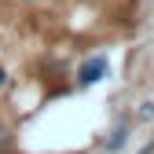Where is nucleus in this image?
Segmentation results:
<instances>
[{"label": "nucleus", "instance_id": "f257e3e1", "mask_svg": "<svg viewBox=\"0 0 154 154\" xmlns=\"http://www.w3.org/2000/svg\"><path fill=\"white\" fill-rule=\"evenodd\" d=\"M103 73H106V59H103V55H95V59H88L85 70H81V85H95Z\"/></svg>", "mask_w": 154, "mask_h": 154}, {"label": "nucleus", "instance_id": "f03ea898", "mask_svg": "<svg viewBox=\"0 0 154 154\" xmlns=\"http://www.w3.org/2000/svg\"><path fill=\"white\" fill-rule=\"evenodd\" d=\"M125 136H128V128L121 125V128H118V132H114V136H110V143H106V147H110V150H118V147L125 143Z\"/></svg>", "mask_w": 154, "mask_h": 154}]
</instances>
